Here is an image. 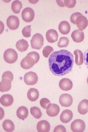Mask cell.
<instances>
[{
  "mask_svg": "<svg viewBox=\"0 0 88 132\" xmlns=\"http://www.w3.org/2000/svg\"><path fill=\"white\" fill-rule=\"evenodd\" d=\"M38 76L36 73L29 72L25 74L24 77V82L27 85H34L38 81Z\"/></svg>",
  "mask_w": 88,
  "mask_h": 132,
  "instance_id": "obj_4",
  "label": "cell"
},
{
  "mask_svg": "<svg viewBox=\"0 0 88 132\" xmlns=\"http://www.w3.org/2000/svg\"><path fill=\"white\" fill-rule=\"evenodd\" d=\"M44 38L43 36L39 34H36L31 40V45L32 49L40 50L43 45Z\"/></svg>",
  "mask_w": 88,
  "mask_h": 132,
  "instance_id": "obj_3",
  "label": "cell"
},
{
  "mask_svg": "<svg viewBox=\"0 0 88 132\" xmlns=\"http://www.w3.org/2000/svg\"><path fill=\"white\" fill-rule=\"evenodd\" d=\"M81 15H82V13H81L79 12H76L75 13H73L70 18L71 22L72 23H73V24H76L77 19L78 16H79Z\"/></svg>",
  "mask_w": 88,
  "mask_h": 132,
  "instance_id": "obj_35",
  "label": "cell"
},
{
  "mask_svg": "<svg viewBox=\"0 0 88 132\" xmlns=\"http://www.w3.org/2000/svg\"><path fill=\"white\" fill-rule=\"evenodd\" d=\"M0 109H1V120H2L3 119V116H4V111L3 110V109L2 108H0Z\"/></svg>",
  "mask_w": 88,
  "mask_h": 132,
  "instance_id": "obj_40",
  "label": "cell"
},
{
  "mask_svg": "<svg viewBox=\"0 0 88 132\" xmlns=\"http://www.w3.org/2000/svg\"><path fill=\"white\" fill-rule=\"evenodd\" d=\"M27 56H31L32 58H33L35 60V64H36L37 63L40 59V56L39 55V54L38 53H37V52L35 51H32L29 53L27 55Z\"/></svg>",
  "mask_w": 88,
  "mask_h": 132,
  "instance_id": "obj_31",
  "label": "cell"
},
{
  "mask_svg": "<svg viewBox=\"0 0 88 132\" xmlns=\"http://www.w3.org/2000/svg\"><path fill=\"white\" fill-rule=\"evenodd\" d=\"M87 84H88V77H87Z\"/></svg>",
  "mask_w": 88,
  "mask_h": 132,
  "instance_id": "obj_41",
  "label": "cell"
},
{
  "mask_svg": "<svg viewBox=\"0 0 88 132\" xmlns=\"http://www.w3.org/2000/svg\"><path fill=\"white\" fill-rule=\"evenodd\" d=\"M71 37L73 40L76 43H81L84 40V34L83 31L79 30H76L72 32Z\"/></svg>",
  "mask_w": 88,
  "mask_h": 132,
  "instance_id": "obj_13",
  "label": "cell"
},
{
  "mask_svg": "<svg viewBox=\"0 0 88 132\" xmlns=\"http://www.w3.org/2000/svg\"><path fill=\"white\" fill-rule=\"evenodd\" d=\"M0 24H1V32H0V34H2V32L4 30V25L2 21L0 22Z\"/></svg>",
  "mask_w": 88,
  "mask_h": 132,
  "instance_id": "obj_39",
  "label": "cell"
},
{
  "mask_svg": "<svg viewBox=\"0 0 88 132\" xmlns=\"http://www.w3.org/2000/svg\"><path fill=\"white\" fill-rule=\"evenodd\" d=\"M21 17L25 22H30L34 20L35 18V12L31 8H25L22 12Z\"/></svg>",
  "mask_w": 88,
  "mask_h": 132,
  "instance_id": "obj_6",
  "label": "cell"
},
{
  "mask_svg": "<svg viewBox=\"0 0 88 132\" xmlns=\"http://www.w3.org/2000/svg\"><path fill=\"white\" fill-rule=\"evenodd\" d=\"M12 81L10 79H2V81L0 83V91L2 92L9 91L11 88Z\"/></svg>",
  "mask_w": 88,
  "mask_h": 132,
  "instance_id": "obj_20",
  "label": "cell"
},
{
  "mask_svg": "<svg viewBox=\"0 0 88 132\" xmlns=\"http://www.w3.org/2000/svg\"><path fill=\"white\" fill-rule=\"evenodd\" d=\"M2 127L3 129L7 132L13 131L15 129L14 124L10 120H6L4 121L2 124Z\"/></svg>",
  "mask_w": 88,
  "mask_h": 132,
  "instance_id": "obj_25",
  "label": "cell"
},
{
  "mask_svg": "<svg viewBox=\"0 0 88 132\" xmlns=\"http://www.w3.org/2000/svg\"><path fill=\"white\" fill-rule=\"evenodd\" d=\"M7 25L11 30H15L19 26V19L17 16L11 15L7 19Z\"/></svg>",
  "mask_w": 88,
  "mask_h": 132,
  "instance_id": "obj_7",
  "label": "cell"
},
{
  "mask_svg": "<svg viewBox=\"0 0 88 132\" xmlns=\"http://www.w3.org/2000/svg\"><path fill=\"white\" fill-rule=\"evenodd\" d=\"M3 58L5 62L7 63L13 64L17 61L18 55L15 50L13 49H8L4 51Z\"/></svg>",
  "mask_w": 88,
  "mask_h": 132,
  "instance_id": "obj_2",
  "label": "cell"
},
{
  "mask_svg": "<svg viewBox=\"0 0 88 132\" xmlns=\"http://www.w3.org/2000/svg\"><path fill=\"white\" fill-rule=\"evenodd\" d=\"M29 111L25 106H22L18 108L17 111V116L19 119L24 120L28 116Z\"/></svg>",
  "mask_w": 88,
  "mask_h": 132,
  "instance_id": "obj_19",
  "label": "cell"
},
{
  "mask_svg": "<svg viewBox=\"0 0 88 132\" xmlns=\"http://www.w3.org/2000/svg\"><path fill=\"white\" fill-rule=\"evenodd\" d=\"M13 78H14L13 74L10 71H7L6 72H4L2 74V79H10L12 82L13 80Z\"/></svg>",
  "mask_w": 88,
  "mask_h": 132,
  "instance_id": "obj_34",
  "label": "cell"
},
{
  "mask_svg": "<svg viewBox=\"0 0 88 132\" xmlns=\"http://www.w3.org/2000/svg\"><path fill=\"white\" fill-rule=\"evenodd\" d=\"M35 64V62L34 59L31 56H26L21 61L20 65L23 69H29L33 67Z\"/></svg>",
  "mask_w": 88,
  "mask_h": 132,
  "instance_id": "obj_9",
  "label": "cell"
},
{
  "mask_svg": "<svg viewBox=\"0 0 88 132\" xmlns=\"http://www.w3.org/2000/svg\"><path fill=\"white\" fill-rule=\"evenodd\" d=\"M83 59H84V64L88 69V48L84 52V55H83Z\"/></svg>",
  "mask_w": 88,
  "mask_h": 132,
  "instance_id": "obj_37",
  "label": "cell"
},
{
  "mask_svg": "<svg viewBox=\"0 0 88 132\" xmlns=\"http://www.w3.org/2000/svg\"><path fill=\"white\" fill-rule=\"evenodd\" d=\"M59 102L63 107H69L73 103V98L69 94H62L60 96Z\"/></svg>",
  "mask_w": 88,
  "mask_h": 132,
  "instance_id": "obj_8",
  "label": "cell"
},
{
  "mask_svg": "<svg viewBox=\"0 0 88 132\" xmlns=\"http://www.w3.org/2000/svg\"><path fill=\"white\" fill-rule=\"evenodd\" d=\"M73 55L67 50L54 51L48 60L50 70L56 76H63L70 73L74 64Z\"/></svg>",
  "mask_w": 88,
  "mask_h": 132,
  "instance_id": "obj_1",
  "label": "cell"
},
{
  "mask_svg": "<svg viewBox=\"0 0 88 132\" xmlns=\"http://www.w3.org/2000/svg\"><path fill=\"white\" fill-rule=\"evenodd\" d=\"M73 118V112L70 110H63L61 115H60V119L61 121L63 123H68L69 121L72 119Z\"/></svg>",
  "mask_w": 88,
  "mask_h": 132,
  "instance_id": "obj_15",
  "label": "cell"
},
{
  "mask_svg": "<svg viewBox=\"0 0 88 132\" xmlns=\"http://www.w3.org/2000/svg\"><path fill=\"white\" fill-rule=\"evenodd\" d=\"M76 25L79 30H85L88 25V21L86 18L83 15L78 16L76 20Z\"/></svg>",
  "mask_w": 88,
  "mask_h": 132,
  "instance_id": "obj_14",
  "label": "cell"
},
{
  "mask_svg": "<svg viewBox=\"0 0 88 132\" xmlns=\"http://www.w3.org/2000/svg\"><path fill=\"white\" fill-rule=\"evenodd\" d=\"M78 111L81 115H85L88 112V100H82L78 106Z\"/></svg>",
  "mask_w": 88,
  "mask_h": 132,
  "instance_id": "obj_21",
  "label": "cell"
},
{
  "mask_svg": "<svg viewBox=\"0 0 88 132\" xmlns=\"http://www.w3.org/2000/svg\"><path fill=\"white\" fill-rule=\"evenodd\" d=\"M66 129L62 125H59L55 127L54 132H66Z\"/></svg>",
  "mask_w": 88,
  "mask_h": 132,
  "instance_id": "obj_36",
  "label": "cell"
},
{
  "mask_svg": "<svg viewBox=\"0 0 88 132\" xmlns=\"http://www.w3.org/2000/svg\"><path fill=\"white\" fill-rule=\"evenodd\" d=\"M54 49L52 48V46H45L43 50V55L45 58H48L49 57V55L53 51Z\"/></svg>",
  "mask_w": 88,
  "mask_h": 132,
  "instance_id": "obj_30",
  "label": "cell"
},
{
  "mask_svg": "<svg viewBox=\"0 0 88 132\" xmlns=\"http://www.w3.org/2000/svg\"><path fill=\"white\" fill-rule=\"evenodd\" d=\"M0 102L1 105L4 106H10L13 104L14 102V98L11 95H3L0 99Z\"/></svg>",
  "mask_w": 88,
  "mask_h": 132,
  "instance_id": "obj_17",
  "label": "cell"
},
{
  "mask_svg": "<svg viewBox=\"0 0 88 132\" xmlns=\"http://www.w3.org/2000/svg\"><path fill=\"white\" fill-rule=\"evenodd\" d=\"M17 49L20 52H24L27 50L29 48V44L25 39H20L18 40L16 43Z\"/></svg>",
  "mask_w": 88,
  "mask_h": 132,
  "instance_id": "obj_23",
  "label": "cell"
},
{
  "mask_svg": "<svg viewBox=\"0 0 88 132\" xmlns=\"http://www.w3.org/2000/svg\"><path fill=\"white\" fill-rule=\"evenodd\" d=\"M22 3L19 1H13L12 4V11L15 14H19L22 8Z\"/></svg>",
  "mask_w": 88,
  "mask_h": 132,
  "instance_id": "obj_26",
  "label": "cell"
},
{
  "mask_svg": "<svg viewBox=\"0 0 88 132\" xmlns=\"http://www.w3.org/2000/svg\"><path fill=\"white\" fill-rule=\"evenodd\" d=\"M71 129L74 132H83L85 129V123L82 120L77 119L71 125Z\"/></svg>",
  "mask_w": 88,
  "mask_h": 132,
  "instance_id": "obj_5",
  "label": "cell"
},
{
  "mask_svg": "<svg viewBox=\"0 0 88 132\" xmlns=\"http://www.w3.org/2000/svg\"><path fill=\"white\" fill-rule=\"evenodd\" d=\"M74 54L75 55V62L77 65H81L84 62L83 53L80 50H75L74 51Z\"/></svg>",
  "mask_w": 88,
  "mask_h": 132,
  "instance_id": "obj_24",
  "label": "cell"
},
{
  "mask_svg": "<svg viewBox=\"0 0 88 132\" xmlns=\"http://www.w3.org/2000/svg\"><path fill=\"white\" fill-rule=\"evenodd\" d=\"M63 2L65 6L69 8H73L76 6V0H65Z\"/></svg>",
  "mask_w": 88,
  "mask_h": 132,
  "instance_id": "obj_33",
  "label": "cell"
},
{
  "mask_svg": "<svg viewBox=\"0 0 88 132\" xmlns=\"http://www.w3.org/2000/svg\"><path fill=\"white\" fill-rule=\"evenodd\" d=\"M22 34L23 36L26 38H29L31 35V26L30 25L25 26L22 30Z\"/></svg>",
  "mask_w": 88,
  "mask_h": 132,
  "instance_id": "obj_29",
  "label": "cell"
},
{
  "mask_svg": "<svg viewBox=\"0 0 88 132\" xmlns=\"http://www.w3.org/2000/svg\"><path fill=\"white\" fill-rule=\"evenodd\" d=\"M30 111H31V115L37 119H40L42 115L41 109L38 107L34 106V107L31 108Z\"/></svg>",
  "mask_w": 88,
  "mask_h": 132,
  "instance_id": "obj_27",
  "label": "cell"
},
{
  "mask_svg": "<svg viewBox=\"0 0 88 132\" xmlns=\"http://www.w3.org/2000/svg\"><path fill=\"white\" fill-rule=\"evenodd\" d=\"M59 87L63 91H69L72 88L73 83L69 79L63 78L59 82Z\"/></svg>",
  "mask_w": 88,
  "mask_h": 132,
  "instance_id": "obj_11",
  "label": "cell"
},
{
  "mask_svg": "<svg viewBox=\"0 0 88 132\" xmlns=\"http://www.w3.org/2000/svg\"><path fill=\"white\" fill-rule=\"evenodd\" d=\"M57 3H58V4L59 6L61 7H63L65 6L64 2L63 1H59V0H57Z\"/></svg>",
  "mask_w": 88,
  "mask_h": 132,
  "instance_id": "obj_38",
  "label": "cell"
},
{
  "mask_svg": "<svg viewBox=\"0 0 88 132\" xmlns=\"http://www.w3.org/2000/svg\"><path fill=\"white\" fill-rule=\"evenodd\" d=\"M39 95L38 91L34 88H30L27 93V98L31 102H35L39 98Z\"/></svg>",
  "mask_w": 88,
  "mask_h": 132,
  "instance_id": "obj_22",
  "label": "cell"
},
{
  "mask_svg": "<svg viewBox=\"0 0 88 132\" xmlns=\"http://www.w3.org/2000/svg\"><path fill=\"white\" fill-rule=\"evenodd\" d=\"M47 114L49 116L55 117L57 116L60 112V107L56 104H50L47 108Z\"/></svg>",
  "mask_w": 88,
  "mask_h": 132,
  "instance_id": "obj_10",
  "label": "cell"
},
{
  "mask_svg": "<svg viewBox=\"0 0 88 132\" xmlns=\"http://www.w3.org/2000/svg\"><path fill=\"white\" fill-rule=\"evenodd\" d=\"M69 44V39L68 38L63 37H61L59 39L58 45L59 48H65L67 47Z\"/></svg>",
  "mask_w": 88,
  "mask_h": 132,
  "instance_id": "obj_28",
  "label": "cell"
},
{
  "mask_svg": "<svg viewBox=\"0 0 88 132\" xmlns=\"http://www.w3.org/2000/svg\"><path fill=\"white\" fill-rule=\"evenodd\" d=\"M50 103H51L50 101L48 100V99L46 98H43L42 99H41L40 101L41 106L42 107L43 109H47V106L50 104Z\"/></svg>",
  "mask_w": 88,
  "mask_h": 132,
  "instance_id": "obj_32",
  "label": "cell"
},
{
  "mask_svg": "<svg viewBox=\"0 0 88 132\" xmlns=\"http://www.w3.org/2000/svg\"><path fill=\"white\" fill-rule=\"evenodd\" d=\"M58 34L56 30L54 29L49 30L46 33V38L49 43H54L58 41Z\"/></svg>",
  "mask_w": 88,
  "mask_h": 132,
  "instance_id": "obj_12",
  "label": "cell"
},
{
  "mask_svg": "<svg viewBox=\"0 0 88 132\" xmlns=\"http://www.w3.org/2000/svg\"><path fill=\"white\" fill-rule=\"evenodd\" d=\"M50 129V125L47 121L42 120L37 125V129L38 132H48Z\"/></svg>",
  "mask_w": 88,
  "mask_h": 132,
  "instance_id": "obj_16",
  "label": "cell"
},
{
  "mask_svg": "<svg viewBox=\"0 0 88 132\" xmlns=\"http://www.w3.org/2000/svg\"><path fill=\"white\" fill-rule=\"evenodd\" d=\"M59 30L62 35H67L71 30V26L66 21H62L59 23Z\"/></svg>",
  "mask_w": 88,
  "mask_h": 132,
  "instance_id": "obj_18",
  "label": "cell"
}]
</instances>
